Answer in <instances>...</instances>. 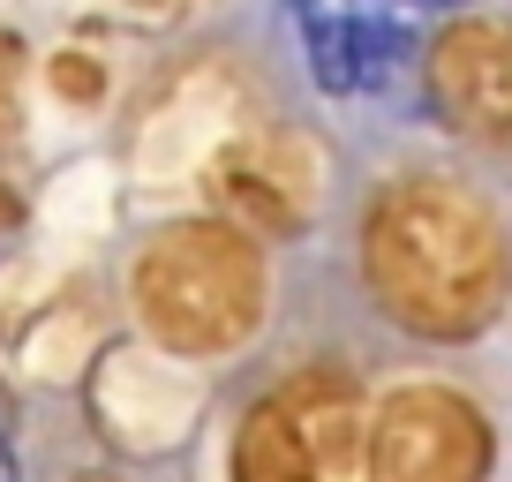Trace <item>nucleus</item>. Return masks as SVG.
Returning a JSON list of instances; mask_svg holds the SVG:
<instances>
[{"instance_id": "nucleus-1", "label": "nucleus", "mask_w": 512, "mask_h": 482, "mask_svg": "<svg viewBox=\"0 0 512 482\" xmlns=\"http://www.w3.org/2000/svg\"><path fill=\"white\" fill-rule=\"evenodd\" d=\"M467 407L452 400H407L384 415V445H377V482H475V430Z\"/></svg>"}, {"instance_id": "nucleus-2", "label": "nucleus", "mask_w": 512, "mask_h": 482, "mask_svg": "<svg viewBox=\"0 0 512 482\" xmlns=\"http://www.w3.org/2000/svg\"><path fill=\"white\" fill-rule=\"evenodd\" d=\"M294 23H302L317 91H354V16L347 8L339 0H294Z\"/></svg>"}, {"instance_id": "nucleus-3", "label": "nucleus", "mask_w": 512, "mask_h": 482, "mask_svg": "<svg viewBox=\"0 0 512 482\" xmlns=\"http://www.w3.org/2000/svg\"><path fill=\"white\" fill-rule=\"evenodd\" d=\"M407 53H415V38H407L392 16H354V91H384V83H400Z\"/></svg>"}]
</instances>
